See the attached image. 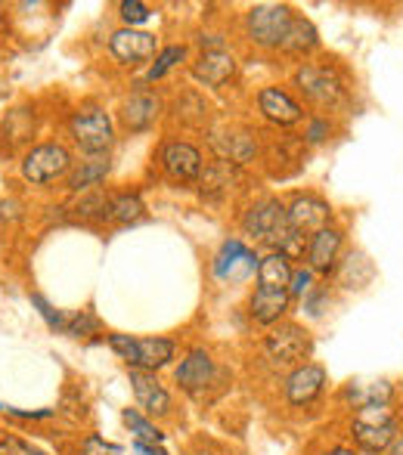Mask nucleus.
Here are the masks:
<instances>
[{
  "mask_svg": "<svg viewBox=\"0 0 403 455\" xmlns=\"http://www.w3.org/2000/svg\"><path fill=\"white\" fill-rule=\"evenodd\" d=\"M31 304L37 307V313H41L44 323H47L50 329H53V331H62V319H66V313L53 310V307L47 304V298H44V294H31Z\"/></svg>",
  "mask_w": 403,
  "mask_h": 455,
  "instance_id": "obj_29",
  "label": "nucleus"
},
{
  "mask_svg": "<svg viewBox=\"0 0 403 455\" xmlns=\"http://www.w3.org/2000/svg\"><path fill=\"white\" fill-rule=\"evenodd\" d=\"M143 202H140V196H131V192H121V196L112 198V204H109V217L118 223H133L143 217Z\"/></svg>",
  "mask_w": 403,
  "mask_h": 455,
  "instance_id": "obj_26",
  "label": "nucleus"
},
{
  "mask_svg": "<svg viewBox=\"0 0 403 455\" xmlns=\"http://www.w3.org/2000/svg\"><path fill=\"white\" fill-rule=\"evenodd\" d=\"M286 220H289V214H286L283 204H279L277 198H264V202L248 208V214L242 217V229H246L248 235H254V239L267 242Z\"/></svg>",
  "mask_w": 403,
  "mask_h": 455,
  "instance_id": "obj_15",
  "label": "nucleus"
},
{
  "mask_svg": "<svg viewBox=\"0 0 403 455\" xmlns=\"http://www.w3.org/2000/svg\"><path fill=\"white\" fill-rule=\"evenodd\" d=\"M156 118H158V100L152 93H133L131 100H125V106H121V121H125V127L133 133L152 127Z\"/></svg>",
  "mask_w": 403,
  "mask_h": 455,
  "instance_id": "obj_20",
  "label": "nucleus"
},
{
  "mask_svg": "<svg viewBox=\"0 0 403 455\" xmlns=\"http://www.w3.org/2000/svg\"><path fill=\"white\" fill-rule=\"evenodd\" d=\"M295 84L302 87V93L313 106L319 108H335L344 96V87L342 81L335 78V72L329 68H319V66H302L295 72Z\"/></svg>",
  "mask_w": 403,
  "mask_h": 455,
  "instance_id": "obj_7",
  "label": "nucleus"
},
{
  "mask_svg": "<svg viewBox=\"0 0 403 455\" xmlns=\"http://www.w3.org/2000/svg\"><path fill=\"white\" fill-rule=\"evenodd\" d=\"M121 421H125V425L131 427L133 443H152V446H162V440H165L162 427H158L156 421L149 419V415L140 412V409H125V412H121Z\"/></svg>",
  "mask_w": 403,
  "mask_h": 455,
  "instance_id": "obj_23",
  "label": "nucleus"
},
{
  "mask_svg": "<svg viewBox=\"0 0 403 455\" xmlns=\"http://www.w3.org/2000/svg\"><path fill=\"white\" fill-rule=\"evenodd\" d=\"M385 455H403V434H400L398 440H394V443H391V450H388Z\"/></svg>",
  "mask_w": 403,
  "mask_h": 455,
  "instance_id": "obj_37",
  "label": "nucleus"
},
{
  "mask_svg": "<svg viewBox=\"0 0 403 455\" xmlns=\"http://www.w3.org/2000/svg\"><path fill=\"white\" fill-rule=\"evenodd\" d=\"M329 121L326 118H310V124H307V140H310V143H323L326 137H329Z\"/></svg>",
  "mask_w": 403,
  "mask_h": 455,
  "instance_id": "obj_33",
  "label": "nucleus"
},
{
  "mask_svg": "<svg viewBox=\"0 0 403 455\" xmlns=\"http://www.w3.org/2000/svg\"><path fill=\"white\" fill-rule=\"evenodd\" d=\"M342 233L332 227L319 229L310 242H307V267L313 273H323L329 275L338 267V254H342Z\"/></svg>",
  "mask_w": 403,
  "mask_h": 455,
  "instance_id": "obj_17",
  "label": "nucleus"
},
{
  "mask_svg": "<svg viewBox=\"0 0 403 455\" xmlns=\"http://www.w3.org/2000/svg\"><path fill=\"white\" fill-rule=\"evenodd\" d=\"M398 437H400V415L391 409V403H367L351 419V440H354L357 452L385 455Z\"/></svg>",
  "mask_w": 403,
  "mask_h": 455,
  "instance_id": "obj_1",
  "label": "nucleus"
},
{
  "mask_svg": "<svg viewBox=\"0 0 403 455\" xmlns=\"http://www.w3.org/2000/svg\"><path fill=\"white\" fill-rule=\"evenodd\" d=\"M174 381L181 390H187V394H202L205 387H208L211 381H214V360H211V354L205 347H193L187 356L181 360L174 371Z\"/></svg>",
  "mask_w": 403,
  "mask_h": 455,
  "instance_id": "obj_13",
  "label": "nucleus"
},
{
  "mask_svg": "<svg viewBox=\"0 0 403 455\" xmlns=\"http://www.w3.org/2000/svg\"><path fill=\"white\" fill-rule=\"evenodd\" d=\"M69 168H72V156H69V149L60 143H44L22 158V177L35 186L56 180V177H62Z\"/></svg>",
  "mask_w": 403,
  "mask_h": 455,
  "instance_id": "obj_6",
  "label": "nucleus"
},
{
  "mask_svg": "<svg viewBox=\"0 0 403 455\" xmlns=\"http://www.w3.org/2000/svg\"><path fill=\"white\" fill-rule=\"evenodd\" d=\"M286 214H289L292 229L302 233L304 239L307 235L313 239V235L329 227V220H332V208L317 196H298L295 202H292V208H286Z\"/></svg>",
  "mask_w": 403,
  "mask_h": 455,
  "instance_id": "obj_12",
  "label": "nucleus"
},
{
  "mask_svg": "<svg viewBox=\"0 0 403 455\" xmlns=\"http://www.w3.org/2000/svg\"><path fill=\"white\" fill-rule=\"evenodd\" d=\"M289 288H267V285H258L252 294V304H248V313L258 325H277L279 319L286 316L289 310Z\"/></svg>",
  "mask_w": 403,
  "mask_h": 455,
  "instance_id": "obj_16",
  "label": "nucleus"
},
{
  "mask_svg": "<svg viewBox=\"0 0 403 455\" xmlns=\"http://www.w3.org/2000/svg\"><path fill=\"white\" fill-rule=\"evenodd\" d=\"M109 174V158H93V162H85L72 177H69V189L75 192H85V189H93L106 180Z\"/></svg>",
  "mask_w": 403,
  "mask_h": 455,
  "instance_id": "obj_25",
  "label": "nucleus"
},
{
  "mask_svg": "<svg viewBox=\"0 0 403 455\" xmlns=\"http://www.w3.org/2000/svg\"><path fill=\"white\" fill-rule=\"evenodd\" d=\"M292 19L295 12L283 4H261V6H252L246 16V28H248V37H252L258 47H279L289 31Z\"/></svg>",
  "mask_w": 403,
  "mask_h": 455,
  "instance_id": "obj_3",
  "label": "nucleus"
},
{
  "mask_svg": "<svg viewBox=\"0 0 403 455\" xmlns=\"http://www.w3.org/2000/svg\"><path fill=\"white\" fill-rule=\"evenodd\" d=\"M233 72H236V60L227 50H205L193 66L196 81H202L205 87H223L233 78Z\"/></svg>",
  "mask_w": 403,
  "mask_h": 455,
  "instance_id": "obj_18",
  "label": "nucleus"
},
{
  "mask_svg": "<svg viewBox=\"0 0 403 455\" xmlns=\"http://www.w3.org/2000/svg\"><path fill=\"white\" fill-rule=\"evenodd\" d=\"M0 455H35L28 450V446L22 443V440H16V437H0Z\"/></svg>",
  "mask_w": 403,
  "mask_h": 455,
  "instance_id": "obj_34",
  "label": "nucleus"
},
{
  "mask_svg": "<svg viewBox=\"0 0 403 455\" xmlns=\"http://www.w3.org/2000/svg\"><path fill=\"white\" fill-rule=\"evenodd\" d=\"M258 264L261 260L254 258L239 239H230V242H223L214 258V275L221 282H246L248 275L258 270Z\"/></svg>",
  "mask_w": 403,
  "mask_h": 455,
  "instance_id": "obj_10",
  "label": "nucleus"
},
{
  "mask_svg": "<svg viewBox=\"0 0 403 455\" xmlns=\"http://www.w3.org/2000/svg\"><path fill=\"white\" fill-rule=\"evenodd\" d=\"M100 329L97 316H91L87 310L81 313H69L66 319H62V335L69 338H85V335H93V331Z\"/></svg>",
  "mask_w": 403,
  "mask_h": 455,
  "instance_id": "obj_27",
  "label": "nucleus"
},
{
  "mask_svg": "<svg viewBox=\"0 0 403 455\" xmlns=\"http://www.w3.org/2000/svg\"><path fill=\"white\" fill-rule=\"evenodd\" d=\"M81 455H121V450L115 443H106L97 434H91V437H85V443H81Z\"/></svg>",
  "mask_w": 403,
  "mask_h": 455,
  "instance_id": "obj_31",
  "label": "nucleus"
},
{
  "mask_svg": "<svg viewBox=\"0 0 403 455\" xmlns=\"http://www.w3.org/2000/svg\"><path fill=\"white\" fill-rule=\"evenodd\" d=\"M109 347L127 363V369L158 371L174 360V341L168 338H131V335H109Z\"/></svg>",
  "mask_w": 403,
  "mask_h": 455,
  "instance_id": "obj_2",
  "label": "nucleus"
},
{
  "mask_svg": "<svg viewBox=\"0 0 403 455\" xmlns=\"http://www.w3.org/2000/svg\"><path fill=\"white\" fill-rule=\"evenodd\" d=\"M373 275H375V267L367 260V254H360V251H351L348 254V260L342 264V282L348 288H363V285H369L373 282Z\"/></svg>",
  "mask_w": 403,
  "mask_h": 455,
  "instance_id": "obj_24",
  "label": "nucleus"
},
{
  "mask_svg": "<svg viewBox=\"0 0 403 455\" xmlns=\"http://www.w3.org/2000/svg\"><path fill=\"white\" fill-rule=\"evenodd\" d=\"M118 10H121V19H125L127 25H140V22H146V19L152 16L149 6L140 4V0H125V4H121Z\"/></svg>",
  "mask_w": 403,
  "mask_h": 455,
  "instance_id": "obj_30",
  "label": "nucleus"
},
{
  "mask_svg": "<svg viewBox=\"0 0 403 455\" xmlns=\"http://www.w3.org/2000/svg\"><path fill=\"white\" fill-rule=\"evenodd\" d=\"M162 168L174 183H193L202 177V156L189 143H168L162 149Z\"/></svg>",
  "mask_w": 403,
  "mask_h": 455,
  "instance_id": "obj_14",
  "label": "nucleus"
},
{
  "mask_svg": "<svg viewBox=\"0 0 403 455\" xmlns=\"http://www.w3.org/2000/svg\"><path fill=\"white\" fill-rule=\"evenodd\" d=\"M326 369L319 363H304V365H295V369L289 371V378H286V403L295 409L302 406H310L313 400H319L326 390Z\"/></svg>",
  "mask_w": 403,
  "mask_h": 455,
  "instance_id": "obj_8",
  "label": "nucleus"
},
{
  "mask_svg": "<svg viewBox=\"0 0 403 455\" xmlns=\"http://www.w3.org/2000/svg\"><path fill=\"white\" fill-rule=\"evenodd\" d=\"M133 455H168L162 446H152V443H133Z\"/></svg>",
  "mask_w": 403,
  "mask_h": 455,
  "instance_id": "obj_35",
  "label": "nucleus"
},
{
  "mask_svg": "<svg viewBox=\"0 0 403 455\" xmlns=\"http://www.w3.org/2000/svg\"><path fill=\"white\" fill-rule=\"evenodd\" d=\"M183 56H187V47H165L162 53L156 56V62H152V68H149V75H146V78H149V81L165 78V75H168L171 68L183 60Z\"/></svg>",
  "mask_w": 403,
  "mask_h": 455,
  "instance_id": "obj_28",
  "label": "nucleus"
},
{
  "mask_svg": "<svg viewBox=\"0 0 403 455\" xmlns=\"http://www.w3.org/2000/svg\"><path fill=\"white\" fill-rule=\"evenodd\" d=\"M292 273H295V270L289 267V258L270 251L267 258H261V264H258V285L289 288L292 285Z\"/></svg>",
  "mask_w": 403,
  "mask_h": 455,
  "instance_id": "obj_22",
  "label": "nucleus"
},
{
  "mask_svg": "<svg viewBox=\"0 0 403 455\" xmlns=\"http://www.w3.org/2000/svg\"><path fill=\"white\" fill-rule=\"evenodd\" d=\"M313 341L307 335V329L295 323H283L264 338V354L273 365H304L310 356Z\"/></svg>",
  "mask_w": 403,
  "mask_h": 455,
  "instance_id": "obj_4",
  "label": "nucleus"
},
{
  "mask_svg": "<svg viewBox=\"0 0 403 455\" xmlns=\"http://www.w3.org/2000/svg\"><path fill=\"white\" fill-rule=\"evenodd\" d=\"M323 455H360L354 450V446H332V450H326Z\"/></svg>",
  "mask_w": 403,
  "mask_h": 455,
  "instance_id": "obj_36",
  "label": "nucleus"
},
{
  "mask_svg": "<svg viewBox=\"0 0 403 455\" xmlns=\"http://www.w3.org/2000/svg\"><path fill=\"white\" fill-rule=\"evenodd\" d=\"M156 35L137 28H121L109 37V53L121 62V66H140V62L156 56Z\"/></svg>",
  "mask_w": 403,
  "mask_h": 455,
  "instance_id": "obj_9",
  "label": "nucleus"
},
{
  "mask_svg": "<svg viewBox=\"0 0 403 455\" xmlns=\"http://www.w3.org/2000/svg\"><path fill=\"white\" fill-rule=\"evenodd\" d=\"M317 44H319V35H317V28H313L310 19L295 16V19H292L289 31H286V37H283V44H279V47H283L286 53L302 56V53H310V50L317 47Z\"/></svg>",
  "mask_w": 403,
  "mask_h": 455,
  "instance_id": "obj_21",
  "label": "nucleus"
},
{
  "mask_svg": "<svg viewBox=\"0 0 403 455\" xmlns=\"http://www.w3.org/2000/svg\"><path fill=\"white\" fill-rule=\"evenodd\" d=\"M131 387H133V396H137V406L143 409L149 419H162V415L171 412V394L156 378V371L131 369Z\"/></svg>",
  "mask_w": 403,
  "mask_h": 455,
  "instance_id": "obj_11",
  "label": "nucleus"
},
{
  "mask_svg": "<svg viewBox=\"0 0 403 455\" xmlns=\"http://www.w3.org/2000/svg\"><path fill=\"white\" fill-rule=\"evenodd\" d=\"M258 106H261V112L273 121V124H283V127L298 124L302 115H304L302 106H298V102L292 100L286 91H279V87H264V91L258 93Z\"/></svg>",
  "mask_w": 403,
  "mask_h": 455,
  "instance_id": "obj_19",
  "label": "nucleus"
},
{
  "mask_svg": "<svg viewBox=\"0 0 403 455\" xmlns=\"http://www.w3.org/2000/svg\"><path fill=\"white\" fill-rule=\"evenodd\" d=\"M35 455H44V452H35Z\"/></svg>",
  "mask_w": 403,
  "mask_h": 455,
  "instance_id": "obj_39",
  "label": "nucleus"
},
{
  "mask_svg": "<svg viewBox=\"0 0 403 455\" xmlns=\"http://www.w3.org/2000/svg\"><path fill=\"white\" fill-rule=\"evenodd\" d=\"M310 282H313V270H310V267H302V270H295V273H292L289 294H292V298H307V294H310Z\"/></svg>",
  "mask_w": 403,
  "mask_h": 455,
  "instance_id": "obj_32",
  "label": "nucleus"
},
{
  "mask_svg": "<svg viewBox=\"0 0 403 455\" xmlns=\"http://www.w3.org/2000/svg\"><path fill=\"white\" fill-rule=\"evenodd\" d=\"M400 427H403V412H400Z\"/></svg>",
  "mask_w": 403,
  "mask_h": 455,
  "instance_id": "obj_38",
  "label": "nucleus"
},
{
  "mask_svg": "<svg viewBox=\"0 0 403 455\" xmlns=\"http://www.w3.org/2000/svg\"><path fill=\"white\" fill-rule=\"evenodd\" d=\"M69 131H72V140L87 156L109 152V146L115 143L112 118L102 108H81V112H75L72 121H69Z\"/></svg>",
  "mask_w": 403,
  "mask_h": 455,
  "instance_id": "obj_5",
  "label": "nucleus"
}]
</instances>
